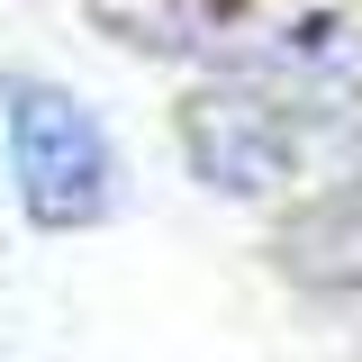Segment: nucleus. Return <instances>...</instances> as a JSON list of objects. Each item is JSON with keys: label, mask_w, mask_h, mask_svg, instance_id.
Here are the masks:
<instances>
[{"label": "nucleus", "mask_w": 362, "mask_h": 362, "mask_svg": "<svg viewBox=\"0 0 362 362\" xmlns=\"http://www.w3.org/2000/svg\"><path fill=\"white\" fill-rule=\"evenodd\" d=\"M354 82H362V45L344 37V18H299L272 54L181 100V163L218 199H272L299 181L308 136L344 118Z\"/></svg>", "instance_id": "f257e3e1"}, {"label": "nucleus", "mask_w": 362, "mask_h": 362, "mask_svg": "<svg viewBox=\"0 0 362 362\" xmlns=\"http://www.w3.org/2000/svg\"><path fill=\"white\" fill-rule=\"evenodd\" d=\"M0 154H9V199L37 235H90L127 199L118 136L54 73H18V64L0 73Z\"/></svg>", "instance_id": "f03ea898"}]
</instances>
